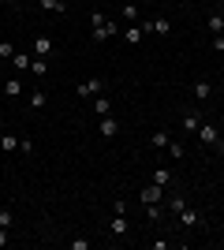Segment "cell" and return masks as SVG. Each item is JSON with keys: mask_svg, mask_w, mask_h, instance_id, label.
<instances>
[{"mask_svg": "<svg viewBox=\"0 0 224 250\" xmlns=\"http://www.w3.org/2000/svg\"><path fill=\"white\" fill-rule=\"evenodd\" d=\"M30 60H34L30 52H19V49H15V56H11V67H15V71H30Z\"/></svg>", "mask_w": 224, "mask_h": 250, "instance_id": "obj_14", "label": "cell"}, {"mask_svg": "<svg viewBox=\"0 0 224 250\" xmlns=\"http://www.w3.org/2000/svg\"><path fill=\"white\" fill-rule=\"evenodd\" d=\"M205 30L209 34H224V11H213V15L205 19Z\"/></svg>", "mask_w": 224, "mask_h": 250, "instance_id": "obj_15", "label": "cell"}, {"mask_svg": "<svg viewBox=\"0 0 224 250\" xmlns=\"http://www.w3.org/2000/svg\"><path fill=\"white\" fill-rule=\"evenodd\" d=\"M94 112L97 116H112V97H108V94H97L94 97Z\"/></svg>", "mask_w": 224, "mask_h": 250, "instance_id": "obj_13", "label": "cell"}, {"mask_svg": "<svg viewBox=\"0 0 224 250\" xmlns=\"http://www.w3.org/2000/svg\"><path fill=\"white\" fill-rule=\"evenodd\" d=\"M108 231H112V239H123V235L131 231L127 213H112V220H108Z\"/></svg>", "mask_w": 224, "mask_h": 250, "instance_id": "obj_8", "label": "cell"}, {"mask_svg": "<svg viewBox=\"0 0 224 250\" xmlns=\"http://www.w3.org/2000/svg\"><path fill=\"white\" fill-rule=\"evenodd\" d=\"M198 142H202L205 149H213V153H224V138H221V131H217V124H202L198 131Z\"/></svg>", "mask_w": 224, "mask_h": 250, "instance_id": "obj_2", "label": "cell"}, {"mask_svg": "<svg viewBox=\"0 0 224 250\" xmlns=\"http://www.w3.org/2000/svg\"><path fill=\"white\" fill-rule=\"evenodd\" d=\"M112 34H120V26H116L112 19H108L105 11H94V15H90V38H94V42L101 45V42H108Z\"/></svg>", "mask_w": 224, "mask_h": 250, "instance_id": "obj_1", "label": "cell"}, {"mask_svg": "<svg viewBox=\"0 0 224 250\" xmlns=\"http://www.w3.org/2000/svg\"><path fill=\"white\" fill-rule=\"evenodd\" d=\"M11 56H15V45H11V42H0V60H11Z\"/></svg>", "mask_w": 224, "mask_h": 250, "instance_id": "obj_27", "label": "cell"}, {"mask_svg": "<svg viewBox=\"0 0 224 250\" xmlns=\"http://www.w3.org/2000/svg\"><path fill=\"white\" fill-rule=\"evenodd\" d=\"M53 38H49V34H38V38H34V56H45V60H49V56H53Z\"/></svg>", "mask_w": 224, "mask_h": 250, "instance_id": "obj_10", "label": "cell"}, {"mask_svg": "<svg viewBox=\"0 0 224 250\" xmlns=\"http://www.w3.org/2000/svg\"><path fill=\"white\" fill-rule=\"evenodd\" d=\"M164 153H172V161H183V157H187V149H183L180 142L172 138V142H168V149H164Z\"/></svg>", "mask_w": 224, "mask_h": 250, "instance_id": "obj_24", "label": "cell"}, {"mask_svg": "<svg viewBox=\"0 0 224 250\" xmlns=\"http://www.w3.org/2000/svg\"><path fill=\"white\" fill-rule=\"evenodd\" d=\"M146 217L149 220H161V206H146Z\"/></svg>", "mask_w": 224, "mask_h": 250, "instance_id": "obj_30", "label": "cell"}, {"mask_svg": "<svg viewBox=\"0 0 224 250\" xmlns=\"http://www.w3.org/2000/svg\"><path fill=\"white\" fill-rule=\"evenodd\" d=\"M112 213H127V202H123V198H112Z\"/></svg>", "mask_w": 224, "mask_h": 250, "instance_id": "obj_29", "label": "cell"}, {"mask_svg": "<svg viewBox=\"0 0 224 250\" xmlns=\"http://www.w3.org/2000/svg\"><path fill=\"white\" fill-rule=\"evenodd\" d=\"M108 83L101 79V75H94V79H82V83L75 86V94H79V101H94L97 94H105Z\"/></svg>", "mask_w": 224, "mask_h": 250, "instance_id": "obj_3", "label": "cell"}, {"mask_svg": "<svg viewBox=\"0 0 224 250\" xmlns=\"http://www.w3.org/2000/svg\"><path fill=\"white\" fill-rule=\"evenodd\" d=\"M0 94H4V97H19L22 94V79H8V83L0 86Z\"/></svg>", "mask_w": 224, "mask_h": 250, "instance_id": "obj_17", "label": "cell"}, {"mask_svg": "<svg viewBox=\"0 0 224 250\" xmlns=\"http://www.w3.org/2000/svg\"><path fill=\"white\" fill-rule=\"evenodd\" d=\"M11 243V235H8V228H0V247H8Z\"/></svg>", "mask_w": 224, "mask_h": 250, "instance_id": "obj_33", "label": "cell"}, {"mask_svg": "<svg viewBox=\"0 0 224 250\" xmlns=\"http://www.w3.org/2000/svg\"><path fill=\"white\" fill-rule=\"evenodd\" d=\"M0 131H4V120H0Z\"/></svg>", "mask_w": 224, "mask_h": 250, "instance_id": "obj_34", "label": "cell"}, {"mask_svg": "<svg viewBox=\"0 0 224 250\" xmlns=\"http://www.w3.org/2000/svg\"><path fill=\"white\" fill-rule=\"evenodd\" d=\"M139 26H142L146 34H157V38H168V34H172V22H168V19H149V22L142 19Z\"/></svg>", "mask_w": 224, "mask_h": 250, "instance_id": "obj_7", "label": "cell"}, {"mask_svg": "<svg viewBox=\"0 0 224 250\" xmlns=\"http://www.w3.org/2000/svg\"><path fill=\"white\" fill-rule=\"evenodd\" d=\"M180 127L187 131V135H194V131L202 127V112H198V108H183L180 112Z\"/></svg>", "mask_w": 224, "mask_h": 250, "instance_id": "obj_6", "label": "cell"}, {"mask_svg": "<svg viewBox=\"0 0 224 250\" xmlns=\"http://www.w3.org/2000/svg\"><path fill=\"white\" fill-rule=\"evenodd\" d=\"M0 149L15 153V149H19V138H15V135H8V131H0Z\"/></svg>", "mask_w": 224, "mask_h": 250, "instance_id": "obj_20", "label": "cell"}, {"mask_svg": "<svg viewBox=\"0 0 224 250\" xmlns=\"http://www.w3.org/2000/svg\"><path fill=\"white\" fill-rule=\"evenodd\" d=\"M19 149H22V157H30V153H34V142L22 135V138H19Z\"/></svg>", "mask_w": 224, "mask_h": 250, "instance_id": "obj_28", "label": "cell"}, {"mask_svg": "<svg viewBox=\"0 0 224 250\" xmlns=\"http://www.w3.org/2000/svg\"><path fill=\"white\" fill-rule=\"evenodd\" d=\"M194 97H198V101H209V97H213V86L205 83V79H202V83H194Z\"/></svg>", "mask_w": 224, "mask_h": 250, "instance_id": "obj_21", "label": "cell"}, {"mask_svg": "<svg viewBox=\"0 0 224 250\" xmlns=\"http://www.w3.org/2000/svg\"><path fill=\"white\" fill-rule=\"evenodd\" d=\"M183 206H187V198H183L180 190H172V194H168V209H172V213H180Z\"/></svg>", "mask_w": 224, "mask_h": 250, "instance_id": "obj_23", "label": "cell"}, {"mask_svg": "<svg viewBox=\"0 0 224 250\" xmlns=\"http://www.w3.org/2000/svg\"><path fill=\"white\" fill-rule=\"evenodd\" d=\"M161 198H164V187H157V183L139 187V202H142V206H161Z\"/></svg>", "mask_w": 224, "mask_h": 250, "instance_id": "obj_4", "label": "cell"}, {"mask_svg": "<svg viewBox=\"0 0 224 250\" xmlns=\"http://www.w3.org/2000/svg\"><path fill=\"white\" fill-rule=\"evenodd\" d=\"M30 75H38V79L49 75V60H45V56H34V60H30Z\"/></svg>", "mask_w": 224, "mask_h": 250, "instance_id": "obj_19", "label": "cell"}, {"mask_svg": "<svg viewBox=\"0 0 224 250\" xmlns=\"http://www.w3.org/2000/svg\"><path fill=\"white\" fill-rule=\"evenodd\" d=\"M71 250H90V239H71Z\"/></svg>", "mask_w": 224, "mask_h": 250, "instance_id": "obj_31", "label": "cell"}, {"mask_svg": "<svg viewBox=\"0 0 224 250\" xmlns=\"http://www.w3.org/2000/svg\"><path fill=\"white\" fill-rule=\"evenodd\" d=\"M149 183H157V187H172V172H168V168H153Z\"/></svg>", "mask_w": 224, "mask_h": 250, "instance_id": "obj_16", "label": "cell"}, {"mask_svg": "<svg viewBox=\"0 0 224 250\" xmlns=\"http://www.w3.org/2000/svg\"><path fill=\"white\" fill-rule=\"evenodd\" d=\"M168 142H172V135L164 131V127H157V131L149 135V146H153V149H168Z\"/></svg>", "mask_w": 224, "mask_h": 250, "instance_id": "obj_11", "label": "cell"}, {"mask_svg": "<svg viewBox=\"0 0 224 250\" xmlns=\"http://www.w3.org/2000/svg\"><path fill=\"white\" fill-rule=\"evenodd\" d=\"M45 101H49V97H45V90H30V108H34V112H41Z\"/></svg>", "mask_w": 224, "mask_h": 250, "instance_id": "obj_22", "label": "cell"}, {"mask_svg": "<svg viewBox=\"0 0 224 250\" xmlns=\"http://www.w3.org/2000/svg\"><path fill=\"white\" fill-rule=\"evenodd\" d=\"M176 217H180V224H183V228H205V217L198 213V209H191V206H183L180 213H176Z\"/></svg>", "mask_w": 224, "mask_h": 250, "instance_id": "obj_5", "label": "cell"}, {"mask_svg": "<svg viewBox=\"0 0 224 250\" xmlns=\"http://www.w3.org/2000/svg\"><path fill=\"white\" fill-rule=\"evenodd\" d=\"M38 8H41V11H56V15H64L67 4H64V0H38Z\"/></svg>", "mask_w": 224, "mask_h": 250, "instance_id": "obj_18", "label": "cell"}, {"mask_svg": "<svg viewBox=\"0 0 224 250\" xmlns=\"http://www.w3.org/2000/svg\"><path fill=\"white\" fill-rule=\"evenodd\" d=\"M120 15H123V22H135V19H139V4H123Z\"/></svg>", "mask_w": 224, "mask_h": 250, "instance_id": "obj_25", "label": "cell"}, {"mask_svg": "<svg viewBox=\"0 0 224 250\" xmlns=\"http://www.w3.org/2000/svg\"><path fill=\"white\" fill-rule=\"evenodd\" d=\"M11 224H15V213L4 206V209H0V228H11Z\"/></svg>", "mask_w": 224, "mask_h": 250, "instance_id": "obj_26", "label": "cell"}, {"mask_svg": "<svg viewBox=\"0 0 224 250\" xmlns=\"http://www.w3.org/2000/svg\"><path fill=\"white\" fill-rule=\"evenodd\" d=\"M213 52H224V34H213Z\"/></svg>", "mask_w": 224, "mask_h": 250, "instance_id": "obj_32", "label": "cell"}, {"mask_svg": "<svg viewBox=\"0 0 224 250\" xmlns=\"http://www.w3.org/2000/svg\"><path fill=\"white\" fill-rule=\"evenodd\" d=\"M120 38H123V42H127V45H142V38H146V30H142L139 22H127V26L120 30Z\"/></svg>", "mask_w": 224, "mask_h": 250, "instance_id": "obj_9", "label": "cell"}, {"mask_svg": "<svg viewBox=\"0 0 224 250\" xmlns=\"http://www.w3.org/2000/svg\"><path fill=\"white\" fill-rule=\"evenodd\" d=\"M97 131H101V138H116L120 135V124H116V120H108V116H101Z\"/></svg>", "mask_w": 224, "mask_h": 250, "instance_id": "obj_12", "label": "cell"}]
</instances>
